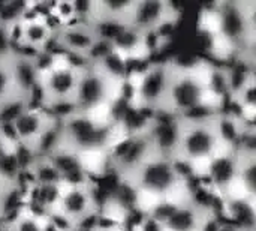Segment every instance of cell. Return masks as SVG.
Wrapping results in <instances>:
<instances>
[{"label": "cell", "instance_id": "1", "mask_svg": "<svg viewBox=\"0 0 256 231\" xmlns=\"http://www.w3.org/2000/svg\"><path fill=\"white\" fill-rule=\"evenodd\" d=\"M232 149L224 137V113L208 110L200 114L174 119V137L170 156L182 167L212 165L220 158L222 147Z\"/></svg>", "mask_w": 256, "mask_h": 231}, {"label": "cell", "instance_id": "2", "mask_svg": "<svg viewBox=\"0 0 256 231\" xmlns=\"http://www.w3.org/2000/svg\"><path fill=\"white\" fill-rule=\"evenodd\" d=\"M214 93L213 78L208 80L196 65H183L168 60V78L164 96L154 114L170 119L196 114L208 110V95Z\"/></svg>", "mask_w": 256, "mask_h": 231}, {"label": "cell", "instance_id": "3", "mask_svg": "<svg viewBox=\"0 0 256 231\" xmlns=\"http://www.w3.org/2000/svg\"><path fill=\"white\" fill-rule=\"evenodd\" d=\"M120 182L136 197H154L160 204L172 203V195L184 186V174L170 153L156 149Z\"/></svg>", "mask_w": 256, "mask_h": 231}, {"label": "cell", "instance_id": "4", "mask_svg": "<svg viewBox=\"0 0 256 231\" xmlns=\"http://www.w3.org/2000/svg\"><path fill=\"white\" fill-rule=\"evenodd\" d=\"M112 131L114 126L111 122H100L94 114L72 110L58 116L56 147L80 156L93 152L108 153L112 146Z\"/></svg>", "mask_w": 256, "mask_h": 231}, {"label": "cell", "instance_id": "5", "mask_svg": "<svg viewBox=\"0 0 256 231\" xmlns=\"http://www.w3.org/2000/svg\"><path fill=\"white\" fill-rule=\"evenodd\" d=\"M214 14L218 35L228 44L234 56L255 60V2H222L218 5Z\"/></svg>", "mask_w": 256, "mask_h": 231}, {"label": "cell", "instance_id": "6", "mask_svg": "<svg viewBox=\"0 0 256 231\" xmlns=\"http://www.w3.org/2000/svg\"><path fill=\"white\" fill-rule=\"evenodd\" d=\"M124 75L114 69L106 60L99 63H82L74 111L96 113L111 105L122 92Z\"/></svg>", "mask_w": 256, "mask_h": 231}, {"label": "cell", "instance_id": "7", "mask_svg": "<svg viewBox=\"0 0 256 231\" xmlns=\"http://www.w3.org/2000/svg\"><path fill=\"white\" fill-rule=\"evenodd\" d=\"M81 69L82 62L74 63L70 60L60 63L51 60L46 66H40L34 90V95H38L36 104L51 111L54 116H57L60 108H66L64 114L72 111Z\"/></svg>", "mask_w": 256, "mask_h": 231}, {"label": "cell", "instance_id": "8", "mask_svg": "<svg viewBox=\"0 0 256 231\" xmlns=\"http://www.w3.org/2000/svg\"><path fill=\"white\" fill-rule=\"evenodd\" d=\"M180 12L174 5L164 0H136L132 2L124 30L147 39L153 35H160L162 30L174 24Z\"/></svg>", "mask_w": 256, "mask_h": 231}, {"label": "cell", "instance_id": "9", "mask_svg": "<svg viewBox=\"0 0 256 231\" xmlns=\"http://www.w3.org/2000/svg\"><path fill=\"white\" fill-rule=\"evenodd\" d=\"M156 207H164L152 212L162 219L165 231H207L212 225V210L192 197L160 203Z\"/></svg>", "mask_w": 256, "mask_h": 231}, {"label": "cell", "instance_id": "10", "mask_svg": "<svg viewBox=\"0 0 256 231\" xmlns=\"http://www.w3.org/2000/svg\"><path fill=\"white\" fill-rule=\"evenodd\" d=\"M52 210L60 213L78 230H81V227L87 224L88 219H93L100 213V206L98 203L92 180L75 185H64Z\"/></svg>", "mask_w": 256, "mask_h": 231}, {"label": "cell", "instance_id": "11", "mask_svg": "<svg viewBox=\"0 0 256 231\" xmlns=\"http://www.w3.org/2000/svg\"><path fill=\"white\" fill-rule=\"evenodd\" d=\"M32 102V96L16 77L15 50L12 48L0 54V128H6Z\"/></svg>", "mask_w": 256, "mask_h": 231}, {"label": "cell", "instance_id": "12", "mask_svg": "<svg viewBox=\"0 0 256 231\" xmlns=\"http://www.w3.org/2000/svg\"><path fill=\"white\" fill-rule=\"evenodd\" d=\"M99 39V30L92 21L75 18L56 27L52 44H56L64 56H75L86 63Z\"/></svg>", "mask_w": 256, "mask_h": 231}, {"label": "cell", "instance_id": "13", "mask_svg": "<svg viewBox=\"0 0 256 231\" xmlns=\"http://www.w3.org/2000/svg\"><path fill=\"white\" fill-rule=\"evenodd\" d=\"M168 78V60L160 63L148 65L140 75V80L135 86V99L136 105L142 110H147L150 114H154L160 99L165 92Z\"/></svg>", "mask_w": 256, "mask_h": 231}, {"label": "cell", "instance_id": "14", "mask_svg": "<svg viewBox=\"0 0 256 231\" xmlns=\"http://www.w3.org/2000/svg\"><path fill=\"white\" fill-rule=\"evenodd\" d=\"M54 35H56V29L44 17L36 15L27 18L24 15L20 21L16 44L24 45L26 48H28L36 54H42L45 53L48 45L54 42Z\"/></svg>", "mask_w": 256, "mask_h": 231}, {"label": "cell", "instance_id": "15", "mask_svg": "<svg viewBox=\"0 0 256 231\" xmlns=\"http://www.w3.org/2000/svg\"><path fill=\"white\" fill-rule=\"evenodd\" d=\"M0 231H46V218L22 206L9 219L3 221Z\"/></svg>", "mask_w": 256, "mask_h": 231}, {"label": "cell", "instance_id": "16", "mask_svg": "<svg viewBox=\"0 0 256 231\" xmlns=\"http://www.w3.org/2000/svg\"><path fill=\"white\" fill-rule=\"evenodd\" d=\"M135 231H165L162 219L153 212H144L138 224L135 225Z\"/></svg>", "mask_w": 256, "mask_h": 231}, {"label": "cell", "instance_id": "17", "mask_svg": "<svg viewBox=\"0 0 256 231\" xmlns=\"http://www.w3.org/2000/svg\"><path fill=\"white\" fill-rule=\"evenodd\" d=\"M213 231H255V227H242V225L230 224V225H219Z\"/></svg>", "mask_w": 256, "mask_h": 231}, {"label": "cell", "instance_id": "18", "mask_svg": "<svg viewBox=\"0 0 256 231\" xmlns=\"http://www.w3.org/2000/svg\"><path fill=\"white\" fill-rule=\"evenodd\" d=\"M87 231H122V228L116 224L111 225H102V224H93L90 228H87Z\"/></svg>", "mask_w": 256, "mask_h": 231}]
</instances>
